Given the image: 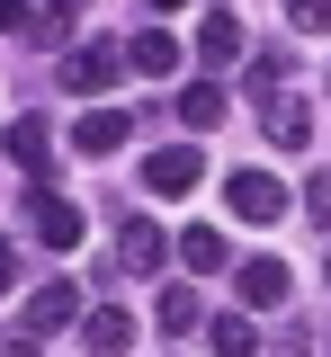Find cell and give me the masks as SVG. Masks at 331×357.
<instances>
[{
    "label": "cell",
    "mask_w": 331,
    "mask_h": 357,
    "mask_svg": "<svg viewBox=\"0 0 331 357\" xmlns=\"http://www.w3.org/2000/svg\"><path fill=\"white\" fill-rule=\"evenodd\" d=\"M18 331L27 340H54V331H81V286L72 277H45L27 304H18Z\"/></svg>",
    "instance_id": "obj_1"
},
{
    "label": "cell",
    "mask_w": 331,
    "mask_h": 357,
    "mask_svg": "<svg viewBox=\"0 0 331 357\" xmlns=\"http://www.w3.org/2000/svg\"><path fill=\"white\" fill-rule=\"evenodd\" d=\"M117 72H126V45H117V36H98V45H72V54H63V72H54V81L72 89V98H98V89L117 81Z\"/></svg>",
    "instance_id": "obj_2"
},
{
    "label": "cell",
    "mask_w": 331,
    "mask_h": 357,
    "mask_svg": "<svg viewBox=\"0 0 331 357\" xmlns=\"http://www.w3.org/2000/svg\"><path fill=\"white\" fill-rule=\"evenodd\" d=\"M224 197H233V215H242V223H278L286 206H295V197H286V178H269V170H260V161H251V170H233V178H224Z\"/></svg>",
    "instance_id": "obj_3"
},
{
    "label": "cell",
    "mask_w": 331,
    "mask_h": 357,
    "mask_svg": "<svg viewBox=\"0 0 331 357\" xmlns=\"http://www.w3.org/2000/svg\"><path fill=\"white\" fill-rule=\"evenodd\" d=\"M197 178H206V152H197V143H161V152L143 161V188H152V197H189Z\"/></svg>",
    "instance_id": "obj_4"
},
{
    "label": "cell",
    "mask_w": 331,
    "mask_h": 357,
    "mask_svg": "<svg viewBox=\"0 0 331 357\" xmlns=\"http://www.w3.org/2000/svg\"><path fill=\"white\" fill-rule=\"evenodd\" d=\"M27 223H36V241H45V250H72V241H81V206H72V197H54L45 178L27 188Z\"/></svg>",
    "instance_id": "obj_5"
},
{
    "label": "cell",
    "mask_w": 331,
    "mask_h": 357,
    "mask_svg": "<svg viewBox=\"0 0 331 357\" xmlns=\"http://www.w3.org/2000/svg\"><path fill=\"white\" fill-rule=\"evenodd\" d=\"M170 250H179V241H161L143 215L117 223V268H126V277H161V259H170Z\"/></svg>",
    "instance_id": "obj_6"
},
{
    "label": "cell",
    "mask_w": 331,
    "mask_h": 357,
    "mask_svg": "<svg viewBox=\"0 0 331 357\" xmlns=\"http://www.w3.org/2000/svg\"><path fill=\"white\" fill-rule=\"evenodd\" d=\"M81 349H90V357H126V349H135V312L117 304V295L90 304V312H81Z\"/></svg>",
    "instance_id": "obj_7"
},
{
    "label": "cell",
    "mask_w": 331,
    "mask_h": 357,
    "mask_svg": "<svg viewBox=\"0 0 331 357\" xmlns=\"http://www.w3.org/2000/svg\"><path fill=\"white\" fill-rule=\"evenodd\" d=\"M126 72H143V81H170V72H179V36H170V27H143V36L126 45Z\"/></svg>",
    "instance_id": "obj_8"
},
{
    "label": "cell",
    "mask_w": 331,
    "mask_h": 357,
    "mask_svg": "<svg viewBox=\"0 0 331 357\" xmlns=\"http://www.w3.org/2000/svg\"><path fill=\"white\" fill-rule=\"evenodd\" d=\"M197 63H215V72L242 63V18L233 9H206V18H197Z\"/></svg>",
    "instance_id": "obj_9"
},
{
    "label": "cell",
    "mask_w": 331,
    "mask_h": 357,
    "mask_svg": "<svg viewBox=\"0 0 331 357\" xmlns=\"http://www.w3.org/2000/svg\"><path fill=\"white\" fill-rule=\"evenodd\" d=\"M170 116H179L189 134H215L224 116H233V107H224V89H215V81H189L179 98H170Z\"/></svg>",
    "instance_id": "obj_10"
},
{
    "label": "cell",
    "mask_w": 331,
    "mask_h": 357,
    "mask_svg": "<svg viewBox=\"0 0 331 357\" xmlns=\"http://www.w3.org/2000/svg\"><path fill=\"white\" fill-rule=\"evenodd\" d=\"M126 134H135V116H126V107H90V116H81V126H72V143H81V152H90V161H108V152H117V143H126Z\"/></svg>",
    "instance_id": "obj_11"
},
{
    "label": "cell",
    "mask_w": 331,
    "mask_h": 357,
    "mask_svg": "<svg viewBox=\"0 0 331 357\" xmlns=\"http://www.w3.org/2000/svg\"><path fill=\"white\" fill-rule=\"evenodd\" d=\"M233 286H242V304H251V312H278V304H286V268H278V259H242Z\"/></svg>",
    "instance_id": "obj_12"
},
{
    "label": "cell",
    "mask_w": 331,
    "mask_h": 357,
    "mask_svg": "<svg viewBox=\"0 0 331 357\" xmlns=\"http://www.w3.org/2000/svg\"><path fill=\"white\" fill-rule=\"evenodd\" d=\"M9 161H18V170H54V126L45 116H18V126H9Z\"/></svg>",
    "instance_id": "obj_13"
},
{
    "label": "cell",
    "mask_w": 331,
    "mask_h": 357,
    "mask_svg": "<svg viewBox=\"0 0 331 357\" xmlns=\"http://www.w3.org/2000/svg\"><path fill=\"white\" fill-rule=\"evenodd\" d=\"M242 98H251V107H278V98H286V54H260V63H242Z\"/></svg>",
    "instance_id": "obj_14"
},
{
    "label": "cell",
    "mask_w": 331,
    "mask_h": 357,
    "mask_svg": "<svg viewBox=\"0 0 331 357\" xmlns=\"http://www.w3.org/2000/svg\"><path fill=\"white\" fill-rule=\"evenodd\" d=\"M260 126H269V143H278V152H304V143H314V116H304L295 98H278V107H269Z\"/></svg>",
    "instance_id": "obj_15"
},
{
    "label": "cell",
    "mask_w": 331,
    "mask_h": 357,
    "mask_svg": "<svg viewBox=\"0 0 331 357\" xmlns=\"http://www.w3.org/2000/svg\"><path fill=\"white\" fill-rule=\"evenodd\" d=\"M197 321H206V304H197L189 286H161V321H152V331H170V340H189Z\"/></svg>",
    "instance_id": "obj_16"
},
{
    "label": "cell",
    "mask_w": 331,
    "mask_h": 357,
    "mask_svg": "<svg viewBox=\"0 0 331 357\" xmlns=\"http://www.w3.org/2000/svg\"><path fill=\"white\" fill-rule=\"evenodd\" d=\"M179 259H189V277H206V268H224L233 250H224V232H206V223H189V232H179Z\"/></svg>",
    "instance_id": "obj_17"
},
{
    "label": "cell",
    "mask_w": 331,
    "mask_h": 357,
    "mask_svg": "<svg viewBox=\"0 0 331 357\" xmlns=\"http://www.w3.org/2000/svg\"><path fill=\"white\" fill-rule=\"evenodd\" d=\"M206 340H215V357H251V349H260V331H251V321H215Z\"/></svg>",
    "instance_id": "obj_18"
},
{
    "label": "cell",
    "mask_w": 331,
    "mask_h": 357,
    "mask_svg": "<svg viewBox=\"0 0 331 357\" xmlns=\"http://www.w3.org/2000/svg\"><path fill=\"white\" fill-rule=\"evenodd\" d=\"M286 18H295V36H331V0H286Z\"/></svg>",
    "instance_id": "obj_19"
},
{
    "label": "cell",
    "mask_w": 331,
    "mask_h": 357,
    "mask_svg": "<svg viewBox=\"0 0 331 357\" xmlns=\"http://www.w3.org/2000/svg\"><path fill=\"white\" fill-rule=\"evenodd\" d=\"M304 215H314V223H331V178H304Z\"/></svg>",
    "instance_id": "obj_20"
},
{
    "label": "cell",
    "mask_w": 331,
    "mask_h": 357,
    "mask_svg": "<svg viewBox=\"0 0 331 357\" xmlns=\"http://www.w3.org/2000/svg\"><path fill=\"white\" fill-rule=\"evenodd\" d=\"M0 295H18V241H0Z\"/></svg>",
    "instance_id": "obj_21"
},
{
    "label": "cell",
    "mask_w": 331,
    "mask_h": 357,
    "mask_svg": "<svg viewBox=\"0 0 331 357\" xmlns=\"http://www.w3.org/2000/svg\"><path fill=\"white\" fill-rule=\"evenodd\" d=\"M0 27H36V9L27 0H0Z\"/></svg>",
    "instance_id": "obj_22"
},
{
    "label": "cell",
    "mask_w": 331,
    "mask_h": 357,
    "mask_svg": "<svg viewBox=\"0 0 331 357\" xmlns=\"http://www.w3.org/2000/svg\"><path fill=\"white\" fill-rule=\"evenodd\" d=\"M278 357H314V340L304 331H278Z\"/></svg>",
    "instance_id": "obj_23"
},
{
    "label": "cell",
    "mask_w": 331,
    "mask_h": 357,
    "mask_svg": "<svg viewBox=\"0 0 331 357\" xmlns=\"http://www.w3.org/2000/svg\"><path fill=\"white\" fill-rule=\"evenodd\" d=\"M45 349V340H27V331H9V357H36Z\"/></svg>",
    "instance_id": "obj_24"
},
{
    "label": "cell",
    "mask_w": 331,
    "mask_h": 357,
    "mask_svg": "<svg viewBox=\"0 0 331 357\" xmlns=\"http://www.w3.org/2000/svg\"><path fill=\"white\" fill-rule=\"evenodd\" d=\"M143 9H152V18H170V9H179V0H143Z\"/></svg>",
    "instance_id": "obj_25"
},
{
    "label": "cell",
    "mask_w": 331,
    "mask_h": 357,
    "mask_svg": "<svg viewBox=\"0 0 331 357\" xmlns=\"http://www.w3.org/2000/svg\"><path fill=\"white\" fill-rule=\"evenodd\" d=\"M323 286H331V250H323Z\"/></svg>",
    "instance_id": "obj_26"
},
{
    "label": "cell",
    "mask_w": 331,
    "mask_h": 357,
    "mask_svg": "<svg viewBox=\"0 0 331 357\" xmlns=\"http://www.w3.org/2000/svg\"><path fill=\"white\" fill-rule=\"evenodd\" d=\"M54 9H81V0H54Z\"/></svg>",
    "instance_id": "obj_27"
}]
</instances>
